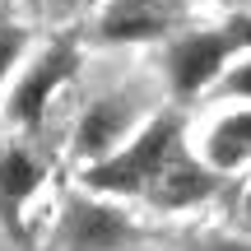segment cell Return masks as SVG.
<instances>
[{
  "mask_svg": "<svg viewBox=\"0 0 251 251\" xmlns=\"http://www.w3.org/2000/svg\"><path fill=\"white\" fill-rule=\"evenodd\" d=\"M37 181H42V168H37V158L28 149H5L0 153V200H5L9 209H19L28 196L37 191Z\"/></svg>",
  "mask_w": 251,
  "mask_h": 251,
  "instance_id": "8",
  "label": "cell"
},
{
  "mask_svg": "<svg viewBox=\"0 0 251 251\" xmlns=\"http://www.w3.org/2000/svg\"><path fill=\"white\" fill-rule=\"evenodd\" d=\"M224 93H233V98H247V102H251V56H242L237 65H228Z\"/></svg>",
  "mask_w": 251,
  "mask_h": 251,
  "instance_id": "10",
  "label": "cell"
},
{
  "mask_svg": "<svg viewBox=\"0 0 251 251\" xmlns=\"http://www.w3.org/2000/svg\"><path fill=\"white\" fill-rule=\"evenodd\" d=\"M37 5H42L47 14H70V9H79V5H89V0H37Z\"/></svg>",
  "mask_w": 251,
  "mask_h": 251,
  "instance_id": "12",
  "label": "cell"
},
{
  "mask_svg": "<svg viewBox=\"0 0 251 251\" xmlns=\"http://www.w3.org/2000/svg\"><path fill=\"white\" fill-rule=\"evenodd\" d=\"M93 191H117V196H144L163 209H181L196 205L214 191L209 168H200L191 158V149L181 144V121L177 117H158L149 121L130 144H121L117 153L98 158L89 168Z\"/></svg>",
  "mask_w": 251,
  "mask_h": 251,
  "instance_id": "1",
  "label": "cell"
},
{
  "mask_svg": "<svg viewBox=\"0 0 251 251\" xmlns=\"http://www.w3.org/2000/svg\"><path fill=\"white\" fill-rule=\"evenodd\" d=\"M251 47V19H237V24L224 28H200V33H186L172 42L168 51V79L177 93H200L219 70H228L237 51Z\"/></svg>",
  "mask_w": 251,
  "mask_h": 251,
  "instance_id": "2",
  "label": "cell"
},
{
  "mask_svg": "<svg viewBox=\"0 0 251 251\" xmlns=\"http://www.w3.org/2000/svg\"><path fill=\"white\" fill-rule=\"evenodd\" d=\"M24 47H28L24 28L9 24V19H0V84H5L9 75H14V65L24 61Z\"/></svg>",
  "mask_w": 251,
  "mask_h": 251,
  "instance_id": "9",
  "label": "cell"
},
{
  "mask_svg": "<svg viewBox=\"0 0 251 251\" xmlns=\"http://www.w3.org/2000/svg\"><path fill=\"white\" fill-rule=\"evenodd\" d=\"M126 237H130V224L107 205L75 200L70 214H65V242H70V251H121Z\"/></svg>",
  "mask_w": 251,
  "mask_h": 251,
  "instance_id": "5",
  "label": "cell"
},
{
  "mask_svg": "<svg viewBox=\"0 0 251 251\" xmlns=\"http://www.w3.org/2000/svg\"><path fill=\"white\" fill-rule=\"evenodd\" d=\"M163 28H168V9L158 0H112L98 19L102 42H149L163 37Z\"/></svg>",
  "mask_w": 251,
  "mask_h": 251,
  "instance_id": "6",
  "label": "cell"
},
{
  "mask_svg": "<svg viewBox=\"0 0 251 251\" xmlns=\"http://www.w3.org/2000/svg\"><path fill=\"white\" fill-rule=\"evenodd\" d=\"M75 61H79V51H75L70 42L47 47V51L37 56L33 65H24V75L14 79L5 117L14 121V126H37V121H42V112H47V102H51V93L61 89L65 79H70Z\"/></svg>",
  "mask_w": 251,
  "mask_h": 251,
  "instance_id": "3",
  "label": "cell"
},
{
  "mask_svg": "<svg viewBox=\"0 0 251 251\" xmlns=\"http://www.w3.org/2000/svg\"><path fill=\"white\" fill-rule=\"evenodd\" d=\"M130 117H135L130 98H121V93L89 102V112L75 126V149H79L84 158H107V153H117V144L126 140V130H130Z\"/></svg>",
  "mask_w": 251,
  "mask_h": 251,
  "instance_id": "4",
  "label": "cell"
},
{
  "mask_svg": "<svg viewBox=\"0 0 251 251\" xmlns=\"http://www.w3.org/2000/svg\"><path fill=\"white\" fill-rule=\"evenodd\" d=\"M205 158L209 168H237L251 158V107H237L214 121V130L205 140Z\"/></svg>",
  "mask_w": 251,
  "mask_h": 251,
  "instance_id": "7",
  "label": "cell"
},
{
  "mask_svg": "<svg viewBox=\"0 0 251 251\" xmlns=\"http://www.w3.org/2000/svg\"><path fill=\"white\" fill-rule=\"evenodd\" d=\"M200 251H251L247 237H209V242H200Z\"/></svg>",
  "mask_w": 251,
  "mask_h": 251,
  "instance_id": "11",
  "label": "cell"
}]
</instances>
